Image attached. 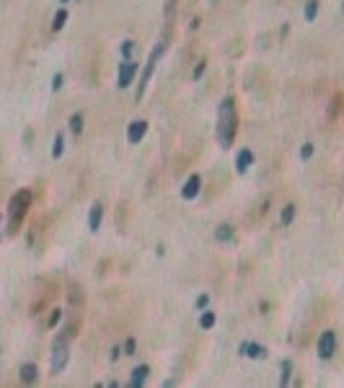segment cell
Wrapping results in <instances>:
<instances>
[{
	"mask_svg": "<svg viewBox=\"0 0 344 388\" xmlns=\"http://www.w3.org/2000/svg\"><path fill=\"white\" fill-rule=\"evenodd\" d=\"M236 130H238L236 101H233V96H225V99L220 101V109H217V142H220L223 150H228V148L233 145Z\"/></svg>",
	"mask_w": 344,
	"mask_h": 388,
	"instance_id": "obj_1",
	"label": "cell"
},
{
	"mask_svg": "<svg viewBox=\"0 0 344 388\" xmlns=\"http://www.w3.org/2000/svg\"><path fill=\"white\" fill-rule=\"evenodd\" d=\"M29 205H31V189H18L11 202H8V233H16L29 212Z\"/></svg>",
	"mask_w": 344,
	"mask_h": 388,
	"instance_id": "obj_2",
	"label": "cell"
},
{
	"mask_svg": "<svg viewBox=\"0 0 344 388\" xmlns=\"http://www.w3.org/2000/svg\"><path fill=\"white\" fill-rule=\"evenodd\" d=\"M163 50H166V44H158V47H153V52H150V57H148V62H145V70H142V75H140V83H137V93H135V99H137V101L145 96V88H148V83H150V78H153V70H156V65H158V57L163 55Z\"/></svg>",
	"mask_w": 344,
	"mask_h": 388,
	"instance_id": "obj_3",
	"label": "cell"
},
{
	"mask_svg": "<svg viewBox=\"0 0 344 388\" xmlns=\"http://www.w3.org/2000/svg\"><path fill=\"white\" fill-rule=\"evenodd\" d=\"M67 336H57L52 342V373H62L65 365H67Z\"/></svg>",
	"mask_w": 344,
	"mask_h": 388,
	"instance_id": "obj_4",
	"label": "cell"
},
{
	"mask_svg": "<svg viewBox=\"0 0 344 388\" xmlns=\"http://www.w3.org/2000/svg\"><path fill=\"white\" fill-rule=\"evenodd\" d=\"M137 75V62L135 60H122L117 67V86L119 88H130V83L135 81Z\"/></svg>",
	"mask_w": 344,
	"mask_h": 388,
	"instance_id": "obj_5",
	"label": "cell"
},
{
	"mask_svg": "<svg viewBox=\"0 0 344 388\" xmlns=\"http://www.w3.org/2000/svg\"><path fill=\"white\" fill-rule=\"evenodd\" d=\"M334 352H336V334L334 331H324L321 339H318V357L329 360V357H334Z\"/></svg>",
	"mask_w": 344,
	"mask_h": 388,
	"instance_id": "obj_6",
	"label": "cell"
},
{
	"mask_svg": "<svg viewBox=\"0 0 344 388\" xmlns=\"http://www.w3.org/2000/svg\"><path fill=\"white\" fill-rule=\"evenodd\" d=\"M238 352L246 355V357H251V360H264V357H266V349H264L261 344H254V342H241V344H238Z\"/></svg>",
	"mask_w": 344,
	"mask_h": 388,
	"instance_id": "obj_7",
	"label": "cell"
},
{
	"mask_svg": "<svg viewBox=\"0 0 344 388\" xmlns=\"http://www.w3.org/2000/svg\"><path fill=\"white\" fill-rule=\"evenodd\" d=\"M200 186H202L200 174H192V176L186 179V184L181 186V197H184V200H194L197 194H200Z\"/></svg>",
	"mask_w": 344,
	"mask_h": 388,
	"instance_id": "obj_8",
	"label": "cell"
},
{
	"mask_svg": "<svg viewBox=\"0 0 344 388\" xmlns=\"http://www.w3.org/2000/svg\"><path fill=\"white\" fill-rule=\"evenodd\" d=\"M145 132H148V122H145V119H135V122H130V130H127V140H130V145H137V142L145 137Z\"/></svg>",
	"mask_w": 344,
	"mask_h": 388,
	"instance_id": "obj_9",
	"label": "cell"
},
{
	"mask_svg": "<svg viewBox=\"0 0 344 388\" xmlns=\"http://www.w3.org/2000/svg\"><path fill=\"white\" fill-rule=\"evenodd\" d=\"M251 163H254V153H251L249 148H243V150L236 155V171H238V174H246V171L251 168Z\"/></svg>",
	"mask_w": 344,
	"mask_h": 388,
	"instance_id": "obj_10",
	"label": "cell"
},
{
	"mask_svg": "<svg viewBox=\"0 0 344 388\" xmlns=\"http://www.w3.org/2000/svg\"><path fill=\"white\" fill-rule=\"evenodd\" d=\"M148 375H150V368H148V365H137V368L132 370V378H130V385H132V388H140V385H145V380H148Z\"/></svg>",
	"mask_w": 344,
	"mask_h": 388,
	"instance_id": "obj_11",
	"label": "cell"
},
{
	"mask_svg": "<svg viewBox=\"0 0 344 388\" xmlns=\"http://www.w3.org/2000/svg\"><path fill=\"white\" fill-rule=\"evenodd\" d=\"M101 217H104V207L96 202V205L91 207V212H88V230L96 233V230L101 228Z\"/></svg>",
	"mask_w": 344,
	"mask_h": 388,
	"instance_id": "obj_12",
	"label": "cell"
},
{
	"mask_svg": "<svg viewBox=\"0 0 344 388\" xmlns=\"http://www.w3.org/2000/svg\"><path fill=\"white\" fill-rule=\"evenodd\" d=\"M119 52H122V60H135V55H137V42H132V39H125Z\"/></svg>",
	"mask_w": 344,
	"mask_h": 388,
	"instance_id": "obj_13",
	"label": "cell"
},
{
	"mask_svg": "<svg viewBox=\"0 0 344 388\" xmlns=\"http://www.w3.org/2000/svg\"><path fill=\"white\" fill-rule=\"evenodd\" d=\"M215 238H217L220 244H228V241H233V225H220V228L215 230Z\"/></svg>",
	"mask_w": 344,
	"mask_h": 388,
	"instance_id": "obj_14",
	"label": "cell"
},
{
	"mask_svg": "<svg viewBox=\"0 0 344 388\" xmlns=\"http://www.w3.org/2000/svg\"><path fill=\"white\" fill-rule=\"evenodd\" d=\"M21 380H23V383H34V380H36V365L23 362V365H21Z\"/></svg>",
	"mask_w": 344,
	"mask_h": 388,
	"instance_id": "obj_15",
	"label": "cell"
},
{
	"mask_svg": "<svg viewBox=\"0 0 344 388\" xmlns=\"http://www.w3.org/2000/svg\"><path fill=\"white\" fill-rule=\"evenodd\" d=\"M70 132H75V135L83 132V114H72L70 116Z\"/></svg>",
	"mask_w": 344,
	"mask_h": 388,
	"instance_id": "obj_16",
	"label": "cell"
},
{
	"mask_svg": "<svg viewBox=\"0 0 344 388\" xmlns=\"http://www.w3.org/2000/svg\"><path fill=\"white\" fill-rule=\"evenodd\" d=\"M316 13H318V0H308L305 3V21H316Z\"/></svg>",
	"mask_w": 344,
	"mask_h": 388,
	"instance_id": "obj_17",
	"label": "cell"
},
{
	"mask_svg": "<svg viewBox=\"0 0 344 388\" xmlns=\"http://www.w3.org/2000/svg\"><path fill=\"white\" fill-rule=\"evenodd\" d=\"M290 368H292V362H290V360H282V368H280V385H287V383H290Z\"/></svg>",
	"mask_w": 344,
	"mask_h": 388,
	"instance_id": "obj_18",
	"label": "cell"
},
{
	"mask_svg": "<svg viewBox=\"0 0 344 388\" xmlns=\"http://www.w3.org/2000/svg\"><path fill=\"white\" fill-rule=\"evenodd\" d=\"M65 21H67V11L62 8V11H57V13H55V21H52V31H60V29L65 26Z\"/></svg>",
	"mask_w": 344,
	"mask_h": 388,
	"instance_id": "obj_19",
	"label": "cell"
},
{
	"mask_svg": "<svg viewBox=\"0 0 344 388\" xmlns=\"http://www.w3.org/2000/svg\"><path fill=\"white\" fill-rule=\"evenodd\" d=\"M200 326L202 329H212L215 326V313H212V310H205V313L200 316Z\"/></svg>",
	"mask_w": 344,
	"mask_h": 388,
	"instance_id": "obj_20",
	"label": "cell"
},
{
	"mask_svg": "<svg viewBox=\"0 0 344 388\" xmlns=\"http://www.w3.org/2000/svg\"><path fill=\"white\" fill-rule=\"evenodd\" d=\"M62 150H65V140H62V135H57L55 142H52V158H60Z\"/></svg>",
	"mask_w": 344,
	"mask_h": 388,
	"instance_id": "obj_21",
	"label": "cell"
},
{
	"mask_svg": "<svg viewBox=\"0 0 344 388\" xmlns=\"http://www.w3.org/2000/svg\"><path fill=\"white\" fill-rule=\"evenodd\" d=\"M292 217H295V205H287V207L282 210L280 220H282V225H290V223H292Z\"/></svg>",
	"mask_w": 344,
	"mask_h": 388,
	"instance_id": "obj_22",
	"label": "cell"
},
{
	"mask_svg": "<svg viewBox=\"0 0 344 388\" xmlns=\"http://www.w3.org/2000/svg\"><path fill=\"white\" fill-rule=\"evenodd\" d=\"M311 155H313V145H311V142H305V145L300 148V158H303V161H308Z\"/></svg>",
	"mask_w": 344,
	"mask_h": 388,
	"instance_id": "obj_23",
	"label": "cell"
},
{
	"mask_svg": "<svg viewBox=\"0 0 344 388\" xmlns=\"http://www.w3.org/2000/svg\"><path fill=\"white\" fill-rule=\"evenodd\" d=\"M62 88V72H55V78H52V91H60Z\"/></svg>",
	"mask_w": 344,
	"mask_h": 388,
	"instance_id": "obj_24",
	"label": "cell"
},
{
	"mask_svg": "<svg viewBox=\"0 0 344 388\" xmlns=\"http://www.w3.org/2000/svg\"><path fill=\"white\" fill-rule=\"evenodd\" d=\"M60 319H62V310H57V308H55V310H52V316H50V321H47V324H50V326H55V324H57Z\"/></svg>",
	"mask_w": 344,
	"mask_h": 388,
	"instance_id": "obj_25",
	"label": "cell"
},
{
	"mask_svg": "<svg viewBox=\"0 0 344 388\" xmlns=\"http://www.w3.org/2000/svg\"><path fill=\"white\" fill-rule=\"evenodd\" d=\"M125 355H135V339L132 336L125 342Z\"/></svg>",
	"mask_w": 344,
	"mask_h": 388,
	"instance_id": "obj_26",
	"label": "cell"
},
{
	"mask_svg": "<svg viewBox=\"0 0 344 388\" xmlns=\"http://www.w3.org/2000/svg\"><path fill=\"white\" fill-rule=\"evenodd\" d=\"M207 300H210V295H200V298H197V303H194V305H197V310H200V308H207Z\"/></svg>",
	"mask_w": 344,
	"mask_h": 388,
	"instance_id": "obj_27",
	"label": "cell"
},
{
	"mask_svg": "<svg viewBox=\"0 0 344 388\" xmlns=\"http://www.w3.org/2000/svg\"><path fill=\"white\" fill-rule=\"evenodd\" d=\"M202 72H205V62H200V65L194 67V72H192V78H194V81H197V78H200Z\"/></svg>",
	"mask_w": 344,
	"mask_h": 388,
	"instance_id": "obj_28",
	"label": "cell"
},
{
	"mask_svg": "<svg viewBox=\"0 0 344 388\" xmlns=\"http://www.w3.org/2000/svg\"><path fill=\"white\" fill-rule=\"evenodd\" d=\"M0 225H3V215H0ZM0 236H3V230H0Z\"/></svg>",
	"mask_w": 344,
	"mask_h": 388,
	"instance_id": "obj_29",
	"label": "cell"
},
{
	"mask_svg": "<svg viewBox=\"0 0 344 388\" xmlns=\"http://www.w3.org/2000/svg\"><path fill=\"white\" fill-rule=\"evenodd\" d=\"M60 3H67V0H60Z\"/></svg>",
	"mask_w": 344,
	"mask_h": 388,
	"instance_id": "obj_30",
	"label": "cell"
}]
</instances>
